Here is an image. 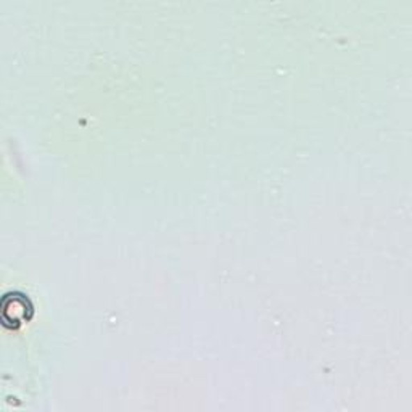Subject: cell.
Listing matches in <instances>:
<instances>
[{"label":"cell","mask_w":412,"mask_h":412,"mask_svg":"<svg viewBox=\"0 0 412 412\" xmlns=\"http://www.w3.org/2000/svg\"><path fill=\"white\" fill-rule=\"evenodd\" d=\"M19 298L17 295H7L3 298V309H2V316L5 324H10L13 327V324H19L26 317L28 319V312L29 306H28V300H23L22 305L18 306Z\"/></svg>","instance_id":"cell-1"}]
</instances>
